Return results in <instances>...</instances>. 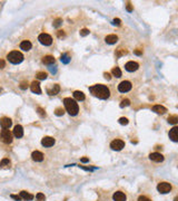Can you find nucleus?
Returning <instances> with one entry per match:
<instances>
[{"label": "nucleus", "instance_id": "obj_1", "mask_svg": "<svg viewBox=\"0 0 178 201\" xmlns=\"http://www.w3.org/2000/svg\"><path fill=\"white\" fill-rule=\"evenodd\" d=\"M89 92L94 95V96L98 97L99 99H107L110 96L109 88L107 86H105V85H101V84L94 85V86L89 87Z\"/></svg>", "mask_w": 178, "mask_h": 201}, {"label": "nucleus", "instance_id": "obj_2", "mask_svg": "<svg viewBox=\"0 0 178 201\" xmlns=\"http://www.w3.org/2000/svg\"><path fill=\"white\" fill-rule=\"evenodd\" d=\"M64 104H65V107H66V111L70 114V115H77L78 112H79V107H78V104L76 103L75 99H71L70 97H66L64 99Z\"/></svg>", "mask_w": 178, "mask_h": 201}, {"label": "nucleus", "instance_id": "obj_3", "mask_svg": "<svg viewBox=\"0 0 178 201\" xmlns=\"http://www.w3.org/2000/svg\"><path fill=\"white\" fill-rule=\"evenodd\" d=\"M8 60L12 63V64H19L23 60V55H22L20 51H17V50H13L8 54Z\"/></svg>", "mask_w": 178, "mask_h": 201}, {"label": "nucleus", "instance_id": "obj_4", "mask_svg": "<svg viewBox=\"0 0 178 201\" xmlns=\"http://www.w3.org/2000/svg\"><path fill=\"white\" fill-rule=\"evenodd\" d=\"M0 140L6 144H10L12 142V133L8 129H3L0 132Z\"/></svg>", "mask_w": 178, "mask_h": 201}, {"label": "nucleus", "instance_id": "obj_5", "mask_svg": "<svg viewBox=\"0 0 178 201\" xmlns=\"http://www.w3.org/2000/svg\"><path fill=\"white\" fill-rule=\"evenodd\" d=\"M38 40L40 41V44H43L44 46H49V45H51V43H52V38H51V36L48 35V34H40L39 37H38Z\"/></svg>", "mask_w": 178, "mask_h": 201}, {"label": "nucleus", "instance_id": "obj_6", "mask_svg": "<svg viewBox=\"0 0 178 201\" xmlns=\"http://www.w3.org/2000/svg\"><path fill=\"white\" fill-rule=\"evenodd\" d=\"M157 190H158L160 193L165 194V193H168V192L171 190V186H170V183H168V182H160V183H158V186H157Z\"/></svg>", "mask_w": 178, "mask_h": 201}, {"label": "nucleus", "instance_id": "obj_7", "mask_svg": "<svg viewBox=\"0 0 178 201\" xmlns=\"http://www.w3.org/2000/svg\"><path fill=\"white\" fill-rule=\"evenodd\" d=\"M132 83L130 82H128V81H124L122 83L118 85V91L119 92H122V93H127V92H129L130 89H132Z\"/></svg>", "mask_w": 178, "mask_h": 201}, {"label": "nucleus", "instance_id": "obj_8", "mask_svg": "<svg viewBox=\"0 0 178 201\" xmlns=\"http://www.w3.org/2000/svg\"><path fill=\"white\" fill-rule=\"evenodd\" d=\"M110 148L115 151H120L125 148V142L122 140H114L110 143Z\"/></svg>", "mask_w": 178, "mask_h": 201}, {"label": "nucleus", "instance_id": "obj_9", "mask_svg": "<svg viewBox=\"0 0 178 201\" xmlns=\"http://www.w3.org/2000/svg\"><path fill=\"white\" fill-rule=\"evenodd\" d=\"M41 144L46 146V148H50L55 144V139L51 138V136H44V139L41 140Z\"/></svg>", "mask_w": 178, "mask_h": 201}, {"label": "nucleus", "instance_id": "obj_10", "mask_svg": "<svg viewBox=\"0 0 178 201\" xmlns=\"http://www.w3.org/2000/svg\"><path fill=\"white\" fill-rule=\"evenodd\" d=\"M125 68H126V71H135L139 68V65H138V63H136V61H128V63L125 65Z\"/></svg>", "mask_w": 178, "mask_h": 201}, {"label": "nucleus", "instance_id": "obj_11", "mask_svg": "<svg viewBox=\"0 0 178 201\" xmlns=\"http://www.w3.org/2000/svg\"><path fill=\"white\" fill-rule=\"evenodd\" d=\"M169 139L174 142H178V126H175L169 131Z\"/></svg>", "mask_w": 178, "mask_h": 201}, {"label": "nucleus", "instance_id": "obj_12", "mask_svg": "<svg viewBox=\"0 0 178 201\" xmlns=\"http://www.w3.org/2000/svg\"><path fill=\"white\" fill-rule=\"evenodd\" d=\"M112 198H114V200L115 201H126L127 200L126 194H125L124 192H122V191H117V192H115L114 196H112Z\"/></svg>", "mask_w": 178, "mask_h": 201}, {"label": "nucleus", "instance_id": "obj_13", "mask_svg": "<svg viewBox=\"0 0 178 201\" xmlns=\"http://www.w3.org/2000/svg\"><path fill=\"white\" fill-rule=\"evenodd\" d=\"M149 159H150L151 161H154V162H161V161H164V156H163V154L158 153V152L151 153L150 155H149Z\"/></svg>", "mask_w": 178, "mask_h": 201}, {"label": "nucleus", "instance_id": "obj_14", "mask_svg": "<svg viewBox=\"0 0 178 201\" xmlns=\"http://www.w3.org/2000/svg\"><path fill=\"white\" fill-rule=\"evenodd\" d=\"M11 124H12V122L9 118H2L0 120V125H1L2 129H9Z\"/></svg>", "mask_w": 178, "mask_h": 201}, {"label": "nucleus", "instance_id": "obj_15", "mask_svg": "<svg viewBox=\"0 0 178 201\" xmlns=\"http://www.w3.org/2000/svg\"><path fill=\"white\" fill-rule=\"evenodd\" d=\"M31 156H33V160L36 161V162H41L44 160V154L41 153L40 151H35V152H33Z\"/></svg>", "mask_w": 178, "mask_h": 201}, {"label": "nucleus", "instance_id": "obj_16", "mask_svg": "<svg viewBox=\"0 0 178 201\" xmlns=\"http://www.w3.org/2000/svg\"><path fill=\"white\" fill-rule=\"evenodd\" d=\"M13 135L16 136V138H21L22 135H23V129H22L21 125H16L15 126V129H13Z\"/></svg>", "mask_w": 178, "mask_h": 201}, {"label": "nucleus", "instance_id": "obj_17", "mask_svg": "<svg viewBox=\"0 0 178 201\" xmlns=\"http://www.w3.org/2000/svg\"><path fill=\"white\" fill-rule=\"evenodd\" d=\"M30 88L33 93L36 94H41V88H40V84L38 82H33L31 85H30Z\"/></svg>", "mask_w": 178, "mask_h": 201}, {"label": "nucleus", "instance_id": "obj_18", "mask_svg": "<svg viewBox=\"0 0 178 201\" xmlns=\"http://www.w3.org/2000/svg\"><path fill=\"white\" fill-rule=\"evenodd\" d=\"M106 43L109 44V45H112V44H116L118 41V37L116 35H108L106 38H105Z\"/></svg>", "mask_w": 178, "mask_h": 201}, {"label": "nucleus", "instance_id": "obj_19", "mask_svg": "<svg viewBox=\"0 0 178 201\" xmlns=\"http://www.w3.org/2000/svg\"><path fill=\"white\" fill-rule=\"evenodd\" d=\"M153 111L155 113H157V114H165L167 112V108L165 106H163V105H155L153 107Z\"/></svg>", "mask_w": 178, "mask_h": 201}, {"label": "nucleus", "instance_id": "obj_20", "mask_svg": "<svg viewBox=\"0 0 178 201\" xmlns=\"http://www.w3.org/2000/svg\"><path fill=\"white\" fill-rule=\"evenodd\" d=\"M59 91H60V87H59V85L55 84V85H54L51 88H48V91H47V92H48V94L52 96V95L58 94V93H59Z\"/></svg>", "mask_w": 178, "mask_h": 201}, {"label": "nucleus", "instance_id": "obj_21", "mask_svg": "<svg viewBox=\"0 0 178 201\" xmlns=\"http://www.w3.org/2000/svg\"><path fill=\"white\" fill-rule=\"evenodd\" d=\"M20 197H21V199L26 201H30L33 199V194H30L29 192H27V191H21L20 192Z\"/></svg>", "mask_w": 178, "mask_h": 201}, {"label": "nucleus", "instance_id": "obj_22", "mask_svg": "<svg viewBox=\"0 0 178 201\" xmlns=\"http://www.w3.org/2000/svg\"><path fill=\"white\" fill-rule=\"evenodd\" d=\"M20 48L23 50H30L31 49V43L29 40H23L20 44Z\"/></svg>", "mask_w": 178, "mask_h": 201}, {"label": "nucleus", "instance_id": "obj_23", "mask_svg": "<svg viewBox=\"0 0 178 201\" xmlns=\"http://www.w3.org/2000/svg\"><path fill=\"white\" fill-rule=\"evenodd\" d=\"M43 63H44V64H47V65L54 64V63H55V58H54V56H50V55L44 56V58H43Z\"/></svg>", "mask_w": 178, "mask_h": 201}, {"label": "nucleus", "instance_id": "obj_24", "mask_svg": "<svg viewBox=\"0 0 178 201\" xmlns=\"http://www.w3.org/2000/svg\"><path fill=\"white\" fill-rule=\"evenodd\" d=\"M10 161H9V159H3L1 162H0V168L1 169H8V168H10Z\"/></svg>", "mask_w": 178, "mask_h": 201}, {"label": "nucleus", "instance_id": "obj_25", "mask_svg": "<svg viewBox=\"0 0 178 201\" xmlns=\"http://www.w3.org/2000/svg\"><path fill=\"white\" fill-rule=\"evenodd\" d=\"M74 97H75L77 101H84V99H85V94H84L82 92H80V91H76V92L74 93Z\"/></svg>", "mask_w": 178, "mask_h": 201}, {"label": "nucleus", "instance_id": "obj_26", "mask_svg": "<svg viewBox=\"0 0 178 201\" xmlns=\"http://www.w3.org/2000/svg\"><path fill=\"white\" fill-rule=\"evenodd\" d=\"M168 123L169 124H173V125H175V124H177L178 123V115H171V116H169L168 118Z\"/></svg>", "mask_w": 178, "mask_h": 201}, {"label": "nucleus", "instance_id": "obj_27", "mask_svg": "<svg viewBox=\"0 0 178 201\" xmlns=\"http://www.w3.org/2000/svg\"><path fill=\"white\" fill-rule=\"evenodd\" d=\"M127 53H128V50H127V49H124V48H118V49H117V51H116V56H117V57H122V56H125Z\"/></svg>", "mask_w": 178, "mask_h": 201}, {"label": "nucleus", "instance_id": "obj_28", "mask_svg": "<svg viewBox=\"0 0 178 201\" xmlns=\"http://www.w3.org/2000/svg\"><path fill=\"white\" fill-rule=\"evenodd\" d=\"M111 74L115 76V77H120L122 76V71H120V68L119 67H114L112 68V71H111Z\"/></svg>", "mask_w": 178, "mask_h": 201}, {"label": "nucleus", "instance_id": "obj_29", "mask_svg": "<svg viewBox=\"0 0 178 201\" xmlns=\"http://www.w3.org/2000/svg\"><path fill=\"white\" fill-rule=\"evenodd\" d=\"M36 76H37L38 79H46L48 75H47V73H44V71H38Z\"/></svg>", "mask_w": 178, "mask_h": 201}, {"label": "nucleus", "instance_id": "obj_30", "mask_svg": "<svg viewBox=\"0 0 178 201\" xmlns=\"http://www.w3.org/2000/svg\"><path fill=\"white\" fill-rule=\"evenodd\" d=\"M61 61L62 63H65V64H68L69 61H70V57H69V55L68 54H64L62 56H61Z\"/></svg>", "mask_w": 178, "mask_h": 201}, {"label": "nucleus", "instance_id": "obj_31", "mask_svg": "<svg viewBox=\"0 0 178 201\" xmlns=\"http://www.w3.org/2000/svg\"><path fill=\"white\" fill-rule=\"evenodd\" d=\"M130 105V101L129 99H122V103H120V107H125V106H129Z\"/></svg>", "mask_w": 178, "mask_h": 201}, {"label": "nucleus", "instance_id": "obj_32", "mask_svg": "<svg viewBox=\"0 0 178 201\" xmlns=\"http://www.w3.org/2000/svg\"><path fill=\"white\" fill-rule=\"evenodd\" d=\"M64 110L61 108V107H58V108H56V111H55V114L56 115H58V116H60V115H64Z\"/></svg>", "mask_w": 178, "mask_h": 201}, {"label": "nucleus", "instance_id": "obj_33", "mask_svg": "<svg viewBox=\"0 0 178 201\" xmlns=\"http://www.w3.org/2000/svg\"><path fill=\"white\" fill-rule=\"evenodd\" d=\"M118 122H119V124H122V125H127V124H128V120L126 118H120Z\"/></svg>", "mask_w": 178, "mask_h": 201}, {"label": "nucleus", "instance_id": "obj_34", "mask_svg": "<svg viewBox=\"0 0 178 201\" xmlns=\"http://www.w3.org/2000/svg\"><path fill=\"white\" fill-rule=\"evenodd\" d=\"M37 200L38 201H44L46 200V197H44V193H38V194H37Z\"/></svg>", "mask_w": 178, "mask_h": 201}, {"label": "nucleus", "instance_id": "obj_35", "mask_svg": "<svg viewBox=\"0 0 178 201\" xmlns=\"http://www.w3.org/2000/svg\"><path fill=\"white\" fill-rule=\"evenodd\" d=\"M88 34H89V30L88 29H86V28H84V29L80 30V35L81 36H87Z\"/></svg>", "mask_w": 178, "mask_h": 201}, {"label": "nucleus", "instance_id": "obj_36", "mask_svg": "<svg viewBox=\"0 0 178 201\" xmlns=\"http://www.w3.org/2000/svg\"><path fill=\"white\" fill-rule=\"evenodd\" d=\"M27 87H28V83H27V82H21L20 88H21V89H27Z\"/></svg>", "mask_w": 178, "mask_h": 201}, {"label": "nucleus", "instance_id": "obj_37", "mask_svg": "<svg viewBox=\"0 0 178 201\" xmlns=\"http://www.w3.org/2000/svg\"><path fill=\"white\" fill-rule=\"evenodd\" d=\"M138 201H151L149 198H147V197H145V196H140L139 198H138Z\"/></svg>", "mask_w": 178, "mask_h": 201}, {"label": "nucleus", "instance_id": "obj_38", "mask_svg": "<svg viewBox=\"0 0 178 201\" xmlns=\"http://www.w3.org/2000/svg\"><path fill=\"white\" fill-rule=\"evenodd\" d=\"M37 110H38V112H39V114H40L41 116H46V112H44V111L43 110V108H41V107H38Z\"/></svg>", "mask_w": 178, "mask_h": 201}, {"label": "nucleus", "instance_id": "obj_39", "mask_svg": "<svg viewBox=\"0 0 178 201\" xmlns=\"http://www.w3.org/2000/svg\"><path fill=\"white\" fill-rule=\"evenodd\" d=\"M126 8H127V11H129V12L133 11V6H132V3H130V2H128V3H127Z\"/></svg>", "mask_w": 178, "mask_h": 201}, {"label": "nucleus", "instance_id": "obj_40", "mask_svg": "<svg viewBox=\"0 0 178 201\" xmlns=\"http://www.w3.org/2000/svg\"><path fill=\"white\" fill-rule=\"evenodd\" d=\"M114 24L117 25V26H120V24H122V20H120L119 18H115V19H114Z\"/></svg>", "mask_w": 178, "mask_h": 201}, {"label": "nucleus", "instance_id": "obj_41", "mask_svg": "<svg viewBox=\"0 0 178 201\" xmlns=\"http://www.w3.org/2000/svg\"><path fill=\"white\" fill-rule=\"evenodd\" d=\"M11 198H12V199H15V200H17V201L21 200V197H20V196H15V194H11Z\"/></svg>", "mask_w": 178, "mask_h": 201}, {"label": "nucleus", "instance_id": "obj_42", "mask_svg": "<svg viewBox=\"0 0 178 201\" xmlns=\"http://www.w3.org/2000/svg\"><path fill=\"white\" fill-rule=\"evenodd\" d=\"M136 55H138V56H140V55H143V49H136L135 51H134Z\"/></svg>", "mask_w": 178, "mask_h": 201}, {"label": "nucleus", "instance_id": "obj_43", "mask_svg": "<svg viewBox=\"0 0 178 201\" xmlns=\"http://www.w3.org/2000/svg\"><path fill=\"white\" fill-rule=\"evenodd\" d=\"M104 76H105V78H106V79H108V81L111 78V76H110V74H109V73H104Z\"/></svg>", "mask_w": 178, "mask_h": 201}, {"label": "nucleus", "instance_id": "obj_44", "mask_svg": "<svg viewBox=\"0 0 178 201\" xmlns=\"http://www.w3.org/2000/svg\"><path fill=\"white\" fill-rule=\"evenodd\" d=\"M57 36H58V37H64V36H65L64 30H59V31H58V34H57Z\"/></svg>", "mask_w": 178, "mask_h": 201}, {"label": "nucleus", "instance_id": "obj_45", "mask_svg": "<svg viewBox=\"0 0 178 201\" xmlns=\"http://www.w3.org/2000/svg\"><path fill=\"white\" fill-rule=\"evenodd\" d=\"M5 60H2V59H0V69H2L3 67H5Z\"/></svg>", "mask_w": 178, "mask_h": 201}, {"label": "nucleus", "instance_id": "obj_46", "mask_svg": "<svg viewBox=\"0 0 178 201\" xmlns=\"http://www.w3.org/2000/svg\"><path fill=\"white\" fill-rule=\"evenodd\" d=\"M60 21H61V19H57L55 23H54V26H55V27H58V26L60 25Z\"/></svg>", "mask_w": 178, "mask_h": 201}, {"label": "nucleus", "instance_id": "obj_47", "mask_svg": "<svg viewBox=\"0 0 178 201\" xmlns=\"http://www.w3.org/2000/svg\"><path fill=\"white\" fill-rule=\"evenodd\" d=\"M81 161H82V162H88L89 159L88 158H82V159H81Z\"/></svg>", "mask_w": 178, "mask_h": 201}, {"label": "nucleus", "instance_id": "obj_48", "mask_svg": "<svg viewBox=\"0 0 178 201\" xmlns=\"http://www.w3.org/2000/svg\"><path fill=\"white\" fill-rule=\"evenodd\" d=\"M174 201H178V198H175V200Z\"/></svg>", "mask_w": 178, "mask_h": 201}, {"label": "nucleus", "instance_id": "obj_49", "mask_svg": "<svg viewBox=\"0 0 178 201\" xmlns=\"http://www.w3.org/2000/svg\"><path fill=\"white\" fill-rule=\"evenodd\" d=\"M0 91H1V88H0Z\"/></svg>", "mask_w": 178, "mask_h": 201}]
</instances>
